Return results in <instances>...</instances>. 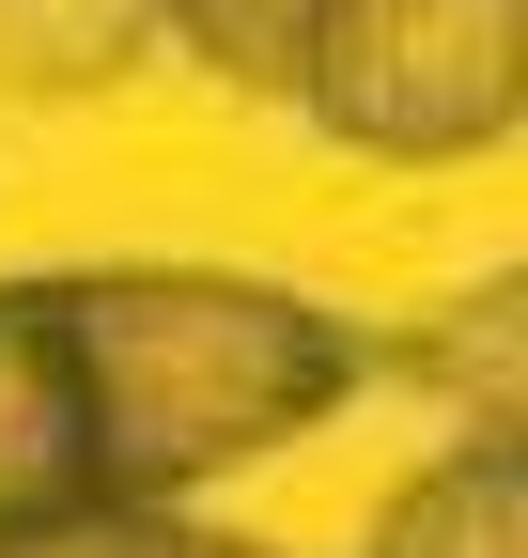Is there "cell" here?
<instances>
[{
    "instance_id": "obj_6",
    "label": "cell",
    "mask_w": 528,
    "mask_h": 558,
    "mask_svg": "<svg viewBox=\"0 0 528 558\" xmlns=\"http://www.w3.org/2000/svg\"><path fill=\"white\" fill-rule=\"evenodd\" d=\"M0 558H280V543H233V527H187V512H94V527H47V543H0Z\"/></svg>"
},
{
    "instance_id": "obj_1",
    "label": "cell",
    "mask_w": 528,
    "mask_h": 558,
    "mask_svg": "<svg viewBox=\"0 0 528 558\" xmlns=\"http://www.w3.org/2000/svg\"><path fill=\"white\" fill-rule=\"evenodd\" d=\"M373 373L343 311L233 264H47L0 279V543L187 512L203 481L296 450Z\"/></svg>"
},
{
    "instance_id": "obj_5",
    "label": "cell",
    "mask_w": 528,
    "mask_h": 558,
    "mask_svg": "<svg viewBox=\"0 0 528 558\" xmlns=\"http://www.w3.org/2000/svg\"><path fill=\"white\" fill-rule=\"evenodd\" d=\"M156 32L233 94H296L311 47H326V0H156Z\"/></svg>"
},
{
    "instance_id": "obj_3",
    "label": "cell",
    "mask_w": 528,
    "mask_h": 558,
    "mask_svg": "<svg viewBox=\"0 0 528 558\" xmlns=\"http://www.w3.org/2000/svg\"><path fill=\"white\" fill-rule=\"evenodd\" d=\"M405 373L467 418L482 450H528V264L467 279L451 311H420V326H405Z\"/></svg>"
},
{
    "instance_id": "obj_2",
    "label": "cell",
    "mask_w": 528,
    "mask_h": 558,
    "mask_svg": "<svg viewBox=\"0 0 528 558\" xmlns=\"http://www.w3.org/2000/svg\"><path fill=\"white\" fill-rule=\"evenodd\" d=\"M296 109L388 171L482 156V140L528 124V0H326Z\"/></svg>"
},
{
    "instance_id": "obj_4",
    "label": "cell",
    "mask_w": 528,
    "mask_h": 558,
    "mask_svg": "<svg viewBox=\"0 0 528 558\" xmlns=\"http://www.w3.org/2000/svg\"><path fill=\"white\" fill-rule=\"evenodd\" d=\"M358 558H528V450H451L373 512Z\"/></svg>"
}]
</instances>
